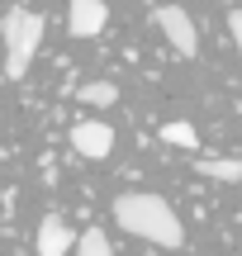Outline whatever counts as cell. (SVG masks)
Masks as SVG:
<instances>
[{
  "mask_svg": "<svg viewBox=\"0 0 242 256\" xmlns=\"http://www.w3.org/2000/svg\"><path fill=\"white\" fill-rule=\"evenodd\" d=\"M114 223L124 232H133V238H142V242H157V247H180L186 242V228H180L176 209L162 194H148V190L119 194L114 200Z\"/></svg>",
  "mask_w": 242,
  "mask_h": 256,
  "instance_id": "cell-1",
  "label": "cell"
},
{
  "mask_svg": "<svg viewBox=\"0 0 242 256\" xmlns=\"http://www.w3.org/2000/svg\"><path fill=\"white\" fill-rule=\"evenodd\" d=\"M0 38H5V81H24L28 62L38 57V43H43V14L10 5L0 19Z\"/></svg>",
  "mask_w": 242,
  "mask_h": 256,
  "instance_id": "cell-2",
  "label": "cell"
},
{
  "mask_svg": "<svg viewBox=\"0 0 242 256\" xmlns=\"http://www.w3.org/2000/svg\"><path fill=\"white\" fill-rule=\"evenodd\" d=\"M152 19H157V28L166 34V43L176 48L180 57H195L200 52V28H195V19H190L180 5H162Z\"/></svg>",
  "mask_w": 242,
  "mask_h": 256,
  "instance_id": "cell-3",
  "label": "cell"
},
{
  "mask_svg": "<svg viewBox=\"0 0 242 256\" xmlns=\"http://www.w3.org/2000/svg\"><path fill=\"white\" fill-rule=\"evenodd\" d=\"M72 147L86 156V162H100V156H110L114 152V128L110 124H100V119H81V124H72Z\"/></svg>",
  "mask_w": 242,
  "mask_h": 256,
  "instance_id": "cell-4",
  "label": "cell"
},
{
  "mask_svg": "<svg viewBox=\"0 0 242 256\" xmlns=\"http://www.w3.org/2000/svg\"><path fill=\"white\" fill-rule=\"evenodd\" d=\"M104 24H110V5H104V0H72V5H66V28H72V38H95V34H104Z\"/></svg>",
  "mask_w": 242,
  "mask_h": 256,
  "instance_id": "cell-5",
  "label": "cell"
},
{
  "mask_svg": "<svg viewBox=\"0 0 242 256\" xmlns=\"http://www.w3.org/2000/svg\"><path fill=\"white\" fill-rule=\"evenodd\" d=\"M76 247V232L66 228L57 214H48L43 223H38V256H66Z\"/></svg>",
  "mask_w": 242,
  "mask_h": 256,
  "instance_id": "cell-6",
  "label": "cell"
},
{
  "mask_svg": "<svg viewBox=\"0 0 242 256\" xmlns=\"http://www.w3.org/2000/svg\"><path fill=\"white\" fill-rule=\"evenodd\" d=\"M195 171H200V176H209V180L238 185V180H242V156H200Z\"/></svg>",
  "mask_w": 242,
  "mask_h": 256,
  "instance_id": "cell-7",
  "label": "cell"
},
{
  "mask_svg": "<svg viewBox=\"0 0 242 256\" xmlns=\"http://www.w3.org/2000/svg\"><path fill=\"white\" fill-rule=\"evenodd\" d=\"M76 100H81V104H95V110H104V104L119 100V86H114V81H90V86H81V90H76Z\"/></svg>",
  "mask_w": 242,
  "mask_h": 256,
  "instance_id": "cell-8",
  "label": "cell"
},
{
  "mask_svg": "<svg viewBox=\"0 0 242 256\" xmlns=\"http://www.w3.org/2000/svg\"><path fill=\"white\" fill-rule=\"evenodd\" d=\"M162 138H166L171 147H186V152H195L200 147V133L190 128L186 119H171V124H162Z\"/></svg>",
  "mask_w": 242,
  "mask_h": 256,
  "instance_id": "cell-9",
  "label": "cell"
},
{
  "mask_svg": "<svg viewBox=\"0 0 242 256\" xmlns=\"http://www.w3.org/2000/svg\"><path fill=\"white\" fill-rule=\"evenodd\" d=\"M76 256H114V247H110V238L100 228H86L81 242H76Z\"/></svg>",
  "mask_w": 242,
  "mask_h": 256,
  "instance_id": "cell-10",
  "label": "cell"
},
{
  "mask_svg": "<svg viewBox=\"0 0 242 256\" xmlns=\"http://www.w3.org/2000/svg\"><path fill=\"white\" fill-rule=\"evenodd\" d=\"M228 34H233V43H238V57H242V10H233V14H228Z\"/></svg>",
  "mask_w": 242,
  "mask_h": 256,
  "instance_id": "cell-11",
  "label": "cell"
}]
</instances>
